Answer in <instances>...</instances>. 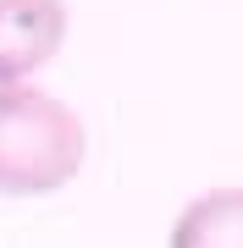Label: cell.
<instances>
[{"mask_svg": "<svg viewBox=\"0 0 243 248\" xmlns=\"http://www.w3.org/2000/svg\"><path fill=\"white\" fill-rule=\"evenodd\" d=\"M89 160L83 116L45 89H0V193L45 199L61 193Z\"/></svg>", "mask_w": 243, "mask_h": 248, "instance_id": "6da1fadb", "label": "cell"}, {"mask_svg": "<svg viewBox=\"0 0 243 248\" xmlns=\"http://www.w3.org/2000/svg\"><path fill=\"white\" fill-rule=\"evenodd\" d=\"M171 248H243V187H210L182 204Z\"/></svg>", "mask_w": 243, "mask_h": 248, "instance_id": "3957f363", "label": "cell"}, {"mask_svg": "<svg viewBox=\"0 0 243 248\" xmlns=\"http://www.w3.org/2000/svg\"><path fill=\"white\" fill-rule=\"evenodd\" d=\"M66 39V0H0V89L28 83Z\"/></svg>", "mask_w": 243, "mask_h": 248, "instance_id": "7a4b0ae2", "label": "cell"}]
</instances>
